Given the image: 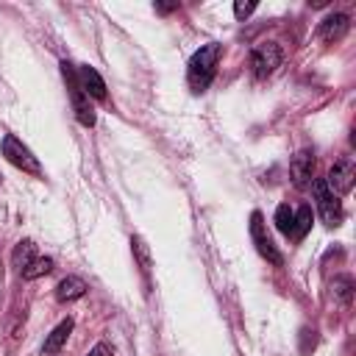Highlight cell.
I'll return each instance as SVG.
<instances>
[{
	"label": "cell",
	"instance_id": "9c48e42d",
	"mask_svg": "<svg viewBox=\"0 0 356 356\" xmlns=\"http://www.w3.org/2000/svg\"><path fill=\"white\" fill-rule=\"evenodd\" d=\"M75 78H78V86H81V92L86 97H97V100L106 97V83H103V78H100V72L95 67H89V64L78 67L75 70Z\"/></svg>",
	"mask_w": 356,
	"mask_h": 356
},
{
	"label": "cell",
	"instance_id": "52a82bcc",
	"mask_svg": "<svg viewBox=\"0 0 356 356\" xmlns=\"http://www.w3.org/2000/svg\"><path fill=\"white\" fill-rule=\"evenodd\" d=\"M250 236H253V242H256V250H259L270 264H281V253L275 250L273 239L267 236V231H264V220H261L259 211L250 214Z\"/></svg>",
	"mask_w": 356,
	"mask_h": 356
},
{
	"label": "cell",
	"instance_id": "5b68a950",
	"mask_svg": "<svg viewBox=\"0 0 356 356\" xmlns=\"http://www.w3.org/2000/svg\"><path fill=\"white\" fill-rule=\"evenodd\" d=\"M312 186H314L317 211H320L323 222H325V225H331V228H334V225H339V222H342V203H339V197L328 192V186H325V181H323V178L312 181Z\"/></svg>",
	"mask_w": 356,
	"mask_h": 356
},
{
	"label": "cell",
	"instance_id": "5bb4252c",
	"mask_svg": "<svg viewBox=\"0 0 356 356\" xmlns=\"http://www.w3.org/2000/svg\"><path fill=\"white\" fill-rule=\"evenodd\" d=\"M50 270H53V259H50V256H36V259L22 270V278H25V281H33V278L47 275Z\"/></svg>",
	"mask_w": 356,
	"mask_h": 356
},
{
	"label": "cell",
	"instance_id": "ffe728a7",
	"mask_svg": "<svg viewBox=\"0 0 356 356\" xmlns=\"http://www.w3.org/2000/svg\"><path fill=\"white\" fill-rule=\"evenodd\" d=\"M86 356H114V345L111 342H97Z\"/></svg>",
	"mask_w": 356,
	"mask_h": 356
},
{
	"label": "cell",
	"instance_id": "9a60e30c",
	"mask_svg": "<svg viewBox=\"0 0 356 356\" xmlns=\"http://www.w3.org/2000/svg\"><path fill=\"white\" fill-rule=\"evenodd\" d=\"M131 250H134V256H136V261H139V270L147 275V273H150V250H147L145 239H142V236H131Z\"/></svg>",
	"mask_w": 356,
	"mask_h": 356
},
{
	"label": "cell",
	"instance_id": "7c38bea8",
	"mask_svg": "<svg viewBox=\"0 0 356 356\" xmlns=\"http://www.w3.org/2000/svg\"><path fill=\"white\" fill-rule=\"evenodd\" d=\"M70 334H72V317L61 320V323L47 334V339H44V356L58 353V350L64 348V342H67V337H70Z\"/></svg>",
	"mask_w": 356,
	"mask_h": 356
},
{
	"label": "cell",
	"instance_id": "3957f363",
	"mask_svg": "<svg viewBox=\"0 0 356 356\" xmlns=\"http://www.w3.org/2000/svg\"><path fill=\"white\" fill-rule=\"evenodd\" d=\"M3 156L14 164V167H19L22 172H31V175H42V164H39V159L17 139V136H11V134H6L3 136Z\"/></svg>",
	"mask_w": 356,
	"mask_h": 356
},
{
	"label": "cell",
	"instance_id": "2e32d148",
	"mask_svg": "<svg viewBox=\"0 0 356 356\" xmlns=\"http://www.w3.org/2000/svg\"><path fill=\"white\" fill-rule=\"evenodd\" d=\"M309 228H312V209H309V206H300V209H298V214H295V225H292V236H298V239H303V236L309 234Z\"/></svg>",
	"mask_w": 356,
	"mask_h": 356
},
{
	"label": "cell",
	"instance_id": "8992f818",
	"mask_svg": "<svg viewBox=\"0 0 356 356\" xmlns=\"http://www.w3.org/2000/svg\"><path fill=\"white\" fill-rule=\"evenodd\" d=\"M353 184H356V167H353V161L350 159L334 161V167L328 170V178H325L328 192L337 195V197H342V195H348L353 189Z\"/></svg>",
	"mask_w": 356,
	"mask_h": 356
},
{
	"label": "cell",
	"instance_id": "d6986e66",
	"mask_svg": "<svg viewBox=\"0 0 356 356\" xmlns=\"http://www.w3.org/2000/svg\"><path fill=\"white\" fill-rule=\"evenodd\" d=\"M253 11H256V3H253V0H250V3H242V0L234 3V14H236V19H245V17H250Z\"/></svg>",
	"mask_w": 356,
	"mask_h": 356
},
{
	"label": "cell",
	"instance_id": "e0dca14e",
	"mask_svg": "<svg viewBox=\"0 0 356 356\" xmlns=\"http://www.w3.org/2000/svg\"><path fill=\"white\" fill-rule=\"evenodd\" d=\"M275 225H278V231L281 234H292V225H295V211L286 206V203H281L278 209H275Z\"/></svg>",
	"mask_w": 356,
	"mask_h": 356
},
{
	"label": "cell",
	"instance_id": "4fadbf2b",
	"mask_svg": "<svg viewBox=\"0 0 356 356\" xmlns=\"http://www.w3.org/2000/svg\"><path fill=\"white\" fill-rule=\"evenodd\" d=\"M36 256H33V242L31 239H22V242H17V248H14V253H11V261H14V267L22 273L31 261H33Z\"/></svg>",
	"mask_w": 356,
	"mask_h": 356
},
{
	"label": "cell",
	"instance_id": "ba28073f",
	"mask_svg": "<svg viewBox=\"0 0 356 356\" xmlns=\"http://www.w3.org/2000/svg\"><path fill=\"white\" fill-rule=\"evenodd\" d=\"M289 172H292V184H295L298 189H306V186L312 184V178H314V153H312V150H300V153L292 159Z\"/></svg>",
	"mask_w": 356,
	"mask_h": 356
},
{
	"label": "cell",
	"instance_id": "30bf717a",
	"mask_svg": "<svg viewBox=\"0 0 356 356\" xmlns=\"http://www.w3.org/2000/svg\"><path fill=\"white\" fill-rule=\"evenodd\" d=\"M86 289H89V284H86L81 275H67V278L58 281V286H56V298H58L61 303H70V300L83 298Z\"/></svg>",
	"mask_w": 356,
	"mask_h": 356
},
{
	"label": "cell",
	"instance_id": "6da1fadb",
	"mask_svg": "<svg viewBox=\"0 0 356 356\" xmlns=\"http://www.w3.org/2000/svg\"><path fill=\"white\" fill-rule=\"evenodd\" d=\"M220 56H222V47H220L217 42H209V44H203V47L189 58L186 78H189V86H192L195 92H203V89L211 83V78H214V72H217V64H220Z\"/></svg>",
	"mask_w": 356,
	"mask_h": 356
},
{
	"label": "cell",
	"instance_id": "277c9868",
	"mask_svg": "<svg viewBox=\"0 0 356 356\" xmlns=\"http://www.w3.org/2000/svg\"><path fill=\"white\" fill-rule=\"evenodd\" d=\"M281 64V47L275 42H261L253 47L250 53V67H253V75L256 78H267L278 70Z\"/></svg>",
	"mask_w": 356,
	"mask_h": 356
},
{
	"label": "cell",
	"instance_id": "ac0fdd59",
	"mask_svg": "<svg viewBox=\"0 0 356 356\" xmlns=\"http://www.w3.org/2000/svg\"><path fill=\"white\" fill-rule=\"evenodd\" d=\"M334 295L342 300V306H348V303H350V295H353V281H350L348 275L334 278Z\"/></svg>",
	"mask_w": 356,
	"mask_h": 356
},
{
	"label": "cell",
	"instance_id": "8fae6325",
	"mask_svg": "<svg viewBox=\"0 0 356 356\" xmlns=\"http://www.w3.org/2000/svg\"><path fill=\"white\" fill-rule=\"evenodd\" d=\"M348 17L345 14H328L323 22H320V39L323 42H339L345 33H348Z\"/></svg>",
	"mask_w": 356,
	"mask_h": 356
},
{
	"label": "cell",
	"instance_id": "7a4b0ae2",
	"mask_svg": "<svg viewBox=\"0 0 356 356\" xmlns=\"http://www.w3.org/2000/svg\"><path fill=\"white\" fill-rule=\"evenodd\" d=\"M61 72H64V81H67V86H70V97H72V108H75V117H78V122L81 125H95V111H92V106H89V97L81 92V86H78V78H75V67L70 64V61H61Z\"/></svg>",
	"mask_w": 356,
	"mask_h": 356
}]
</instances>
